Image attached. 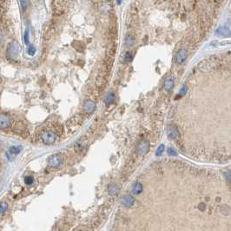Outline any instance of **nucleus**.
<instances>
[{
	"instance_id": "obj_1",
	"label": "nucleus",
	"mask_w": 231,
	"mask_h": 231,
	"mask_svg": "<svg viewBox=\"0 0 231 231\" xmlns=\"http://www.w3.org/2000/svg\"><path fill=\"white\" fill-rule=\"evenodd\" d=\"M110 18H111V25L110 27L108 29V32H107V38L114 43V41L116 40V37H117V23H116V17L115 12H111L110 15Z\"/></svg>"
},
{
	"instance_id": "obj_2",
	"label": "nucleus",
	"mask_w": 231,
	"mask_h": 231,
	"mask_svg": "<svg viewBox=\"0 0 231 231\" xmlns=\"http://www.w3.org/2000/svg\"><path fill=\"white\" fill-rule=\"evenodd\" d=\"M20 51V45L16 41H12L8 45L7 47V55L11 59H15Z\"/></svg>"
},
{
	"instance_id": "obj_3",
	"label": "nucleus",
	"mask_w": 231,
	"mask_h": 231,
	"mask_svg": "<svg viewBox=\"0 0 231 231\" xmlns=\"http://www.w3.org/2000/svg\"><path fill=\"white\" fill-rule=\"evenodd\" d=\"M40 137H41V140L43 141L44 143L48 144V145L52 144L57 139V136H56L55 132L52 131V130H45V131H43L41 134Z\"/></svg>"
},
{
	"instance_id": "obj_4",
	"label": "nucleus",
	"mask_w": 231,
	"mask_h": 231,
	"mask_svg": "<svg viewBox=\"0 0 231 231\" xmlns=\"http://www.w3.org/2000/svg\"><path fill=\"white\" fill-rule=\"evenodd\" d=\"M63 162H64V158H63L62 155L61 154H55V155H52L51 156L49 157V160H48V163H49V166L51 167V168H58L62 165Z\"/></svg>"
},
{
	"instance_id": "obj_5",
	"label": "nucleus",
	"mask_w": 231,
	"mask_h": 231,
	"mask_svg": "<svg viewBox=\"0 0 231 231\" xmlns=\"http://www.w3.org/2000/svg\"><path fill=\"white\" fill-rule=\"evenodd\" d=\"M149 148H150L149 142L147 140H142L138 143L137 147H136V152L139 155H144L147 153Z\"/></svg>"
},
{
	"instance_id": "obj_6",
	"label": "nucleus",
	"mask_w": 231,
	"mask_h": 231,
	"mask_svg": "<svg viewBox=\"0 0 231 231\" xmlns=\"http://www.w3.org/2000/svg\"><path fill=\"white\" fill-rule=\"evenodd\" d=\"M11 125V117L5 113H0V128H7Z\"/></svg>"
},
{
	"instance_id": "obj_7",
	"label": "nucleus",
	"mask_w": 231,
	"mask_h": 231,
	"mask_svg": "<svg viewBox=\"0 0 231 231\" xmlns=\"http://www.w3.org/2000/svg\"><path fill=\"white\" fill-rule=\"evenodd\" d=\"M116 50H117V46H116V44L115 43H111L108 48H107V51H106V57H110V58H113L115 57L116 54Z\"/></svg>"
},
{
	"instance_id": "obj_8",
	"label": "nucleus",
	"mask_w": 231,
	"mask_h": 231,
	"mask_svg": "<svg viewBox=\"0 0 231 231\" xmlns=\"http://www.w3.org/2000/svg\"><path fill=\"white\" fill-rule=\"evenodd\" d=\"M107 82H108V79H107V78L103 77H100V76H97V78H96V81H95L97 88L99 89V90H101V91H102L104 87H105Z\"/></svg>"
},
{
	"instance_id": "obj_9",
	"label": "nucleus",
	"mask_w": 231,
	"mask_h": 231,
	"mask_svg": "<svg viewBox=\"0 0 231 231\" xmlns=\"http://www.w3.org/2000/svg\"><path fill=\"white\" fill-rule=\"evenodd\" d=\"M95 107H96V104L93 101L91 100H87L85 104H83V111L87 113H91L94 110H95Z\"/></svg>"
},
{
	"instance_id": "obj_10",
	"label": "nucleus",
	"mask_w": 231,
	"mask_h": 231,
	"mask_svg": "<svg viewBox=\"0 0 231 231\" xmlns=\"http://www.w3.org/2000/svg\"><path fill=\"white\" fill-rule=\"evenodd\" d=\"M187 58V51L184 49H181L176 55V62L178 64H182V63L186 60Z\"/></svg>"
},
{
	"instance_id": "obj_11",
	"label": "nucleus",
	"mask_w": 231,
	"mask_h": 231,
	"mask_svg": "<svg viewBox=\"0 0 231 231\" xmlns=\"http://www.w3.org/2000/svg\"><path fill=\"white\" fill-rule=\"evenodd\" d=\"M173 86H174V79L171 77H167L164 82V89L167 91H169L173 88Z\"/></svg>"
},
{
	"instance_id": "obj_12",
	"label": "nucleus",
	"mask_w": 231,
	"mask_h": 231,
	"mask_svg": "<svg viewBox=\"0 0 231 231\" xmlns=\"http://www.w3.org/2000/svg\"><path fill=\"white\" fill-rule=\"evenodd\" d=\"M122 202L125 207H130L134 203V199L130 196H125L122 199Z\"/></svg>"
},
{
	"instance_id": "obj_13",
	"label": "nucleus",
	"mask_w": 231,
	"mask_h": 231,
	"mask_svg": "<svg viewBox=\"0 0 231 231\" xmlns=\"http://www.w3.org/2000/svg\"><path fill=\"white\" fill-rule=\"evenodd\" d=\"M119 191V188L116 184H111L108 188V192L111 196H116Z\"/></svg>"
},
{
	"instance_id": "obj_14",
	"label": "nucleus",
	"mask_w": 231,
	"mask_h": 231,
	"mask_svg": "<svg viewBox=\"0 0 231 231\" xmlns=\"http://www.w3.org/2000/svg\"><path fill=\"white\" fill-rule=\"evenodd\" d=\"M142 191V185L140 182H136L132 188L133 195H139Z\"/></svg>"
},
{
	"instance_id": "obj_15",
	"label": "nucleus",
	"mask_w": 231,
	"mask_h": 231,
	"mask_svg": "<svg viewBox=\"0 0 231 231\" xmlns=\"http://www.w3.org/2000/svg\"><path fill=\"white\" fill-rule=\"evenodd\" d=\"M86 144V142L85 141H83V140H79L74 146V148H75V150L77 152H80L83 148H85V146Z\"/></svg>"
},
{
	"instance_id": "obj_16",
	"label": "nucleus",
	"mask_w": 231,
	"mask_h": 231,
	"mask_svg": "<svg viewBox=\"0 0 231 231\" xmlns=\"http://www.w3.org/2000/svg\"><path fill=\"white\" fill-rule=\"evenodd\" d=\"M114 100H115V94L113 92H109L106 97L104 98V103L107 104H111L114 102Z\"/></svg>"
},
{
	"instance_id": "obj_17",
	"label": "nucleus",
	"mask_w": 231,
	"mask_h": 231,
	"mask_svg": "<svg viewBox=\"0 0 231 231\" xmlns=\"http://www.w3.org/2000/svg\"><path fill=\"white\" fill-rule=\"evenodd\" d=\"M21 150H22V147L21 146H11L8 153L10 155H16V154H18Z\"/></svg>"
},
{
	"instance_id": "obj_18",
	"label": "nucleus",
	"mask_w": 231,
	"mask_h": 231,
	"mask_svg": "<svg viewBox=\"0 0 231 231\" xmlns=\"http://www.w3.org/2000/svg\"><path fill=\"white\" fill-rule=\"evenodd\" d=\"M73 46L76 48V50L77 51H83V50H85V48L83 43H82V42H78V41L75 42V43L73 44Z\"/></svg>"
},
{
	"instance_id": "obj_19",
	"label": "nucleus",
	"mask_w": 231,
	"mask_h": 231,
	"mask_svg": "<svg viewBox=\"0 0 231 231\" xmlns=\"http://www.w3.org/2000/svg\"><path fill=\"white\" fill-rule=\"evenodd\" d=\"M169 136L173 138V139H177L178 137V131H177V129L176 127H171L170 129V131L169 133Z\"/></svg>"
},
{
	"instance_id": "obj_20",
	"label": "nucleus",
	"mask_w": 231,
	"mask_h": 231,
	"mask_svg": "<svg viewBox=\"0 0 231 231\" xmlns=\"http://www.w3.org/2000/svg\"><path fill=\"white\" fill-rule=\"evenodd\" d=\"M134 43V38L131 35H129L126 37V39H125V45L126 46H131Z\"/></svg>"
},
{
	"instance_id": "obj_21",
	"label": "nucleus",
	"mask_w": 231,
	"mask_h": 231,
	"mask_svg": "<svg viewBox=\"0 0 231 231\" xmlns=\"http://www.w3.org/2000/svg\"><path fill=\"white\" fill-rule=\"evenodd\" d=\"M8 209V204L5 202H0V214L5 213Z\"/></svg>"
},
{
	"instance_id": "obj_22",
	"label": "nucleus",
	"mask_w": 231,
	"mask_h": 231,
	"mask_svg": "<svg viewBox=\"0 0 231 231\" xmlns=\"http://www.w3.org/2000/svg\"><path fill=\"white\" fill-rule=\"evenodd\" d=\"M133 59V55L130 53V52H127L125 55H124V57H123V62L125 63H130L131 62Z\"/></svg>"
},
{
	"instance_id": "obj_23",
	"label": "nucleus",
	"mask_w": 231,
	"mask_h": 231,
	"mask_svg": "<svg viewBox=\"0 0 231 231\" xmlns=\"http://www.w3.org/2000/svg\"><path fill=\"white\" fill-rule=\"evenodd\" d=\"M216 34L217 35H225V34L229 35V30H228L224 27H221L220 29H218L216 31Z\"/></svg>"
},
{
	"instance_id": "obj_24",
	"label": "nucleus",
	"mask_w": 231,
	"mask_h": 231,
	"mask_svg": "<svg viewBox=\"0 0 231 231\" xmlns=\"http://www.w3.org/2000/svg\"><path fill=\"white\" fill-rule=\"evenodd\" d=\"M33 182H34V178L31 176H25V184L31 185V184L33 183Z\"/></svg>"
},
{
	"instance_id": "obj_25",
	"label": "nucleus",
	"mask_w": 231,
	"mask_h": 231,
	"mask_svg": "<svg viewBox=\"0 0 231 231\" xmlns=\"http://www.w3.org/2000/svg\"><path fill=\"white\" fill-rule=\"evenodd\" d=\"M28 54L30 55V56H34L35 55V53H36V48H35V46H33V45H30L29 46V48H28Z\"/></svg>"
},
{
	"instance_id": "obj_26",
	"label": "nucleus",
	"mask_w": 231,
	"mask_h": 231,
	"mask_svg": "<svg viewBox=\"0 0 231 231\" xmlns=\"http://www.w3.org/2000/svg\"><path fill=\"white\" fill-rule=\"evenodd\" d=\"M163 150H164V145L163 144H161L160 146H159V148L157 149V150H156V156H161L162 154V152H163Z\"/></svg>"
},
{
	"instance_id": "obj_27",
	"label": "nucleus",
	"mask_w": 231,
	"mask_h": 231,
	"mask_svg": "<svg viewBox=\"0 0 231 231\" xmlns=\"http://www.w3.org/2000/svg\"><path fill=\"white\" fill-rule=\"evenodd\" d=\"M25 43L27 45L29 43V31L26 30L25 32Z\"/></svg>"
},
{
	"instance_id": "obj_28",
	"label": "nucleus",
	"mask_w": 231,
	"mask_h": 231,
	"mask_svg": "<svg viewBox=\"0 0 231 231\" xmlns=\"http://www.w3.org/2000/svg\"><path fill=\"white\" fill-rule=\"evenodd\" d=\"M168 153H169V155H170V156H176V150L173 148H169V149H168Z\"/></svg>"
},
{
	"instance_id": "obj_29",
	"label": "nucleus",
	"mask_w": 231,
	"mask_h": 231,
	"mask_svg": "<svg viewBox=\"0 0 231 231\" xmlns=\"http://www.w3.org/2000/svg\"><path fill=\"white\" fill-rule=\"evenodd\" d=\"M186 91H187V86H186V85H184V86L182 88V91H181L180 94H182V95L183 94V95H184V94H185V92H186Z\"/></svg>"
}]
</instances>
